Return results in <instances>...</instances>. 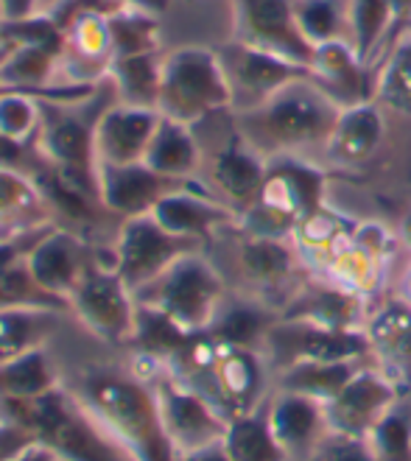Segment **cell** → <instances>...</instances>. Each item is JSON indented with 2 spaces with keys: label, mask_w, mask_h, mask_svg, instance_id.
Returning a JSON list of instances; mask_svg holds the SVG:
<instances>
[{
  "label": "cell",
  "mask_w": 411,
  "mask_h": 461,
  "mask_svg": "<svg viewBox=\"0 0 411 461\" xmlns=\"http://www.w3.org/2000/svg\"><path fill=\"white\" fill-rule=\"evenodd\" d=\"M269 171V157H263L255 146L243 140V134L235 129L233 140H227L215 151L210 162V185L213 196L222 199L227 207H233L241 215L250 210L266 182Z\"/></svg>",
  "instance_id": "17"
},
{
  "label": "cell",
  "mask_w": 411,
  "mask_h": 461,
  "mask_svg": "<svg viewBox=\"0 0 411 461\" xmlns=\"http://www.w3.org/2000/svg\"><path fill=\"white\" fill-rule=\"evenodd\" d=\"M157 110L187 126L233 110V87L215 48L187 45L162 53Z\"/></svg>",
  "instance_id": "5"
},
{
  "label": "cell",
  "mask_w": 411,
  "mask_h": 461,
  "mask_svg": "<svg viewBox=\"0 0 411 461\" xmlns=\"http://www.w3.org/2000/svg\"><path fill=\"white\" fill-rule=\"evenodd\" d=\"M319 422V411L314 409V402L306 397H288L283 400L271 417V437L286 445H306Z\"/></svg>",
  "instance_id": "32"
},
{
  "label": "cell",
  "mask_w": 411,
  "mask_h": 461,
  "mask_svg": "<svg viewBox=\"0 0 411 461\" xmlns=\"http://www.w3.org/2000/svg\"><path fill=\"white\" fill-rule=\"evenodd\" d=\"M241 271L258 285H280L286 283L299 263V249L291 238H269L243 232L238 243Z\"/></svg>",
  "instance_id": "22"
},
{
  "label": "cell",
  "mask_w": 411,
  "mask_h": 461,
  "mask_svg": "<svg viewBox=\"0 0 411 461\" xmlns=\"http://www.w3.org/2000/svg\"><path fill=\"white\" fill-rule=\"evenodd\" d=\"M98 196L104 210L118 212L123 219L132 215H146L154 204L190 182H177L157 171H151L146 162H132V166H96Z\"/></svg>",
  "instance_id": "18"
},
{
  "label": "cell",
  "mask_w": 411,
  "mask_h": 461,
  "mask_svg": "<svg viewBox=\"0 0 411 461\" xmlns=\"http://www.w3.org/2000/svg\"><path fill=\"white\" fill-rule=\"evenodd\" d=\"M378 442L387 461H411L408 422L403 417H387L378 425Z\"/></svg>",
  "instance_id": "38"
},
{
  "label": "cell",
  "mask_w": 411,
  "mask_h": 461,
  "mask_svg": "<svg viewBox=\"0 0 411 461\" xmlns=\"http://www.w3.org/2000/svg\"><path fill=\"white\" fill-rule=\"evenodd\" d=\"M34 447H40V439L34 433L4 414V420H0V461H9V458L20 456L25 450H34Z\"/></svg>",
  "instance_id": "39"
},
{
  "label": "cell",
  "mask_w": 411,
  "mask_h": 461,
  "mask_svg": "<svg viewBox=\"0 0 411 461\" xmlns=\"http://www.w3.org/2000/svg\"><path fill=\"white\" fill-rule=\"evenodd\" d=\"M0 42H9L0 59V90L48 93L53 73L59 70L65 34L50 14H32L25 20L0 23Z\"/></svg>",
  "instance_id": "7"
},
{
  "label": "cell",
  "mask_w": 411,
  "mask_h": 461,
  "mask_svg": "<svg viewBox=\"0 0 411 461\" xmlns=\"http://www.w3.org/2000/svg\"><path fill=\"white\" fill-rule=\"evenodd\" d=\"M160 73H162V53H134V57H118L109 65L106 76L113 78V87L121 104L146 106L157 110L160 101ZM160 113V110H157Z\"/></svg>",
  "instance_id": "25"
},
{
  "label": "cell",
  "mask_w": 411,
  "mask_h": 461,
  "mask_svg": "<svg viewBox=\"0 0 411 461\" xmlns=\"http://www.w3.org/2000/svg\"><path fill=\"white\" fill-rule=\"evenodd\" d=\"M342 106L324 95L314 81L297 78L255 110L238 113V131L263 157L299 154L306 149H327Z\"/></svg>",
  "instance_id": "2"
},
{
  "label": "cell",
  "mask_w": 411,
  "mask_h": 461,
  "mask_svg": "<svg viewBox=\"0 0 411 461\" xmlns=\"http://www.w3.org/2000/svg\"><path fill=\"white\" fill-rule=\"evenodd\" d=\"M294 386L308 389V392H333L339 394L347 384H350V366L344 361H333V364H322V361H308L306 366H299L291 375Z\"/></svg>",
  "instance_id": "37"
},
{
  "label": "cell",
  "mask_w": 411,
  "mask_h": 461,
  "mask_svg": "<svg viewBox=\"0 0 411 461\" xmlns=\"http://www.w3.org/2000/svg\"><path fill=\"white\" fill-rule=\"evenodd\" d=\"M0 420H4V405H0Z\"/></svg>",
  "instance_id": "48"
},
{
  "label": "cell",
  "mask_w": 411,
  "mask_h": 461,
  "mask_svg": "<svg viewBox=\"0 0 411 461\" xmlns=\"http://www.w3.org/2000/svg\"><path fill=\"white\" fill-rule=\"evenodd\" d=\"M389 0H347V40L359 59L378 70L389 40Z\"/></svg>",
  "instance_id": "26"
},
{
  "label": "cell",
  "mask_w": 411,
  "mask_h": 461,
  "mask_svg": "<svg viewBox=\"0 0 411 461\" xmlns=\"http://www.w3.org/2000/svg\"><path fill=\"white\" fill-rule=\"evenodd\" d=\"M0 405L9 420L34 433L40 447L62 461H137L134 453L115 433H109L68 386Z\"/></svg>",
  "instance_id": "3"
},
{
  "label": "cell",
  "mask_w": 411,
  "mask_h": 461,
  "mask_svg": "<svg viewBox=\"0 0 411 461\" xmlns=\"http://www.w3.org/2000/svg\"><path fill=\"white\" fill-rule=\"evenodd\" d=\"M25 157H29V143H17V140L4 138V134H0V168L20 171V174H29L32 176L34 168H29Z\"/></svg>",
  "instance_id": "40"
},
{
  "label": "cell",
  "mask_w": 411,
  "mask_h": 461,
  "mask_svg": "<svg viewBox=\"0 0 411 461\" xmlns=\"http://www.w3.org/2000/svg\"><path fill=\"white\" fill-rule=\"evenodd\" d=\"M202 240L174 235L162 227L151 212L132 215L123 219L115 240V271L123 277V283L134 291L149 285L154 277H160L171 263H177L182 255L199 252Z\"/></svg>",
  "instance_id": "8"
},
{
  "label": "cell",
  "mask_w": 411,
  "mask_h": 461,
  "mask_svg": "<svg viewBox=\"0 0 411 461\" xmlns=\"http://www.w3.org/2000/svg\"><path fill=\"white\" fill-rule=\"evenodd\" d=\"M48 461H62V458H57V456H50V458H48Z\"/></svg>",
  "instance_id": "47"
},
{
  "label": "cell",
  "mask_w": 411,
  "mask_h": 461,
  "mask_svg": "<svg viewBox=\"0 0 411 461\" xmlns=\"http://www.w3.org/2000/svg\"><path fill=\"white\" fill-rule=\"evenodd\" d=\"M322 210L324 174L299 154H278L269 157L263 191L238 224L252 235L294 238V232Z\"/></svg>",
  "instance_id": "4"
},
{
  "label": "cell",
  "mask_w": 411,
  "mask_h": 461,
  "mask_svg": "<svg viewBox=\"0 0 411 461\" xmlns=\"http://www.w3.org/2000/svg\"><path fill=\"white\" fill-rule=\"evenodd\" d=\"M48 202L29 174L0 168V227L29 232L48 227Z\"/></svg>",
  "instance_id": "24"
},
{
  "label": "cell",
  "mask_w": 411,
  "mask_h": 461,
  "mask_svg": "<svg viewBox=\"0 0 411 461\" xmlns=\"http://www.w3.org/2000/svg\"><path fill=\"white\" fill-rule=\"evenodd\" d=\"M327 461H370V456L359 447V445H336L331 453H327Z\"/></svg>",
  "instance_id": "44"
},
{
  "label": "cell",
  "mask_w": 411,
  "mask_h": 461,
  "mask_svg": "<svg viewBox=\"0 0 411 461\" xmlns=\"http://www.w3.org/2000/svg\"><path fill=\"white\" fill-rule=\"evenodd\" d=\"M40 101L29 93L0 90V134L17 143H37Z\"/></svg>",
  "instance_id": "31"
},
{
  "label": "cell",
  "mask_w": 411,
  "mask_h": 461,
  "mask_svg": "<svg viewBox=\"0 0 411 461\" xmlns=\"http://www.w3.org/2000/svg\"><path fill=\"white\" fill-rule=\"evenodd\" d=\"M308 78L324 95H331L342 110L364 101H375L378 70L359 59V53H355L347 37L314 48Z\"/></svg>",
  "instance_id": "16"
},
{
  "label": "cell",
  "mask_w": 411,
  "mask_h": 461,
  "mask_svg": "<svg viewBox=\"0 0 411 461\" xmlns=\"http://www.w3.org/2000/svg\"><path fill=\"white\" fill-rule=\"evenodd\" d=\"M62 311L12 305L0 308V361L17 358L23 352L48 347V339L59 330Z\"/></svg>",
  "instance_id": "23"
},
{
  "label": "cell",
  "mask_w": 411,
  "mask_h": 461,
  "mask_svg": "<svg viewBox=\"0 0 411 461\" xmlns=\"http://www.w3.org/2000/svg\"><path fill=\"white\" fill-rule=\"evenodd\" d=\"M34 283L57 300H70L73 291L87 277V271L96 266L90 258L87 240L73 230L50 227L25 255ZM70 308V305H68Z\"/></svg>",
  "instance_id": "13"
},
{
  "label": "cell",
  "mask_w": 411,
  "mask_h": 461,
  "mask_svg": "<svg viewBox=\"0 0 411 461\" xmlns=\"http://www.w3.org/2000/svg\"><path fill=\"white\" fill-rule=\"evenodd\" d=\"M0 23H4V14H0Z\"/></svg>",
  "instance_id": "49"
},
{
  "label": "cell",
  "mask_w": 411,
  "mask_h": 461,
  "mask_svg": "<svg viewBox=\"0 0 411 461\" xmlns=\"http://www.w3.org/2000/svg\"><path fill=\"white\" fill-rule=\"evenodd\" d=\"M106 4H113L115 9H121V6L143 9V12H151V14H162L169 9V0H106Z\"/></svg>",
  "instance_id": "43"
},
{
  "label": "cell",
  "mask_w": 411,
  "mask_h": 461,
  "mask_svg": "<svg viewBox=\"0 0 411 461\" xmlns=\"http://www.w3.org/2000/svg\"><path fill=\"white\" fill-rule=\"evenodd\" d=\"M57 386V369H53L48 347L0 361V402L32 400Z\"/></svg>",
  "instance_id": "27"
},
{
  "label": "cell",
  "mask_w": 411,
  "mask_h": 461,
  "mask_svg": "<svg viewBox=\"0 0 411 461\" xmlns=\"http://www.w3.org/2000/svg\"><path fill=\"white\" fill-rule=\"evenodd\" d=\"M294 14L314 48L347 37V0H294Z\"/></svg>",
  "instance_id": "30"
},
{
  "label": "cell",
  "mask_w": 411,
  "mask_h": 461,
  "mask_svg": "<svg viewBox=\"0 0 411 461\" xmlns=\"http://www.w3.org/2000/svg\"><path fill=\"white\" fill-rule=\"evenodd\" d=\"M151 392L174 453L182 450L187 456L222 439V422L205 397L179 386L177 381H160Z\"/></svg>",
  "instance_id": "14"
},
{
  "label": "cell",
  "mask_w": 411,
  "mask_h": 461,
  "mask_svg": "<svg viewBox=\"0 0 411 461\" xmlns=\"http://www.w3.org/2000/svg\"><path fill=\"white\" fill-rule=\"evenodd\" d=\"M375 101L411 115V37H403L378 65Z\"/></svg>",
  "instance_id": "29"
},
{
  "label": "cell",
  "mask_w": 411,
  "mask_h": 461,
  "mask_svg": "<svg viewBox=\"0 0 411 461\" xmlns=\"http://www.w3.org/2000/svg\"><path fill=\"white\" fill-rule=\"evenodd\" d=\"M215 53L227 73V81L233 87V106L238 113L255 110L278 90L288 87L291 81L308 76V68L238 40L218 45Z\"/></svg>",
  "instance_id": "10"
},
{
  "label": "cell",
  "mask_w": 411,
  "mask_h": 461,
  "mask_svg": "<svg viewBox=\"0 0 411 461\" xmlns=\"http://www.w3.org/2000/svg\"><path fill=\"white\" fill-rule=\"evenodd\" d=\"M81 95H68L62 101H40V131L37 143L40 154L70 171H85L96 174V149H93V134H96V118H81L85 113H73L70 101Z\"/></svg>",
  "instance_id": "12"
},
{
  "label": "cell",
  "mask_w": 411,
  "mask_h": 461,
  "mask_svg": "<svg viewBox=\"0 0 411 461\" xmlns=\"http://www.w3.org/2000/svg\"><path fill=\"white\" fill-rule=\"evenodd\" d=\"M224 280L215 266L202 255L190 252L171 263L160 277L134 291V303L169 316L185 333H196L213 324L222 305Z\"/></svg>",
  "instance_id": "6"
},
{
  "label": "cell",
  "mask_w": 411,
  "mask_h": 461,
  "mask_svg": "<svg viewBox=\"0 0 411 461\" xmlns=\"http://www.w3.org/2000/svg\"><path fill=\"white\" fill-rule=\"evenodd\" d=\"M260 324L263 319L252 308H230L213 319V339L230 347H243L260 333Z\"/></svg>",
  "instance_id": "36"
},
{
  "label": "cell",
  "mask_w": 411,
  "mask_h": 461,
  "mask_svg": "<svg viewBox=\"0 0 411 461\" xmlns=\"http://www.w3.org/2000/svg\"><path fill=\"white\" fill-rule=\"evenodd\" d=\"M389 12H392V25H389V40H387L383 57L406 37V25H411V0H389Z\"/></svg>",
  "instance_id": "41"
},
{
  "label": "cell",
  "mask_w": 411,
  "mask_h": 461,
  "mask_svg": "<svg viewBox=\"0 0 411 461\" xmlns=\"http://www.w3.org/2000/svg\"><path fill=\"white\" fill-rule=\"evenodd\" d=\"M68 389L109 433H115L137 461H177L157 411L154 392L141 377H129L115 369H90L76 375Z\"/></svg>",
  "instance_id": "1"
},
{
  "label": "cell",
  "mask_w": 411,
  "mask_h": 461,
  "mask_svg": "<svg viewBox=\"0 0 411 461\" xmlns=\"http://www.w3.org/2000/svg\"><path fill=\"white\" fill-rule=\"evenodd\" d=\"M160 118L162 115L157 110L115 101L96 121V166H132V162H143L149 143L160 126Z\"/></svg>",
  "instance_id": "15"
},
{
  "label": "cell",
  "mask_w": 411,
  "mask_h": 461,
  "mask_svg": "<svg viewBox=\"0 0 411 461\" xmlns=\"http://www.w3.org/2000/svg\"><path fill=\"white\" fill-rule=\"evenodd\" d=\"M224 447L233 461H280L271 430L258 420H238L227 430Z\"/></svg>",
  "instance_id": "33"
},
{
  "label": "cell",
  "mask_w": 411,
  "mask_h": 461,
  "mask_svg": "<svg viewBox=\"0 0 411 461\" xmlns=\"http://www.w3.org/2000/svg\"><path fill=\"white\" fill-rule=\"evenodd\" d=\"M400 238H403V243L411 249V212L406 215V219L400 221Z\"/></svg>",
  "instance_id": "46"
},
{
  "label": "cell",
  "mask_w": 411,
  "mask_h": 461,
  "mask_svg": "<svg viewBox=\"0 0 411 461\" xmlns=\"http://www.w3.org/2000/svg\"><path fill=\"white\" fill-rule=\"evenodd\" d=\"M387 392L383 386H378L370 377H361V381H350L336 400V414L339 422H344L347 428H361L375 411L378 405L387 402Z\"/></svg>",
  "instance_id": "34"
},
{
  "label": "cell",
  "mask_w": 411,
  "mask_h": 461,
  "mask_svg": "<svg viewBox=\"0 0 411 461\" xmlns=\"http://www.w3.org/2000/svg\"><path fill=\"white\" fill-rule=\"evenodd\" d=\"M70 311L85 324V330L106 344L121 347L134 339L137 303L123 277L106 266H93L81 285L68 300Z\"/></svg>",
  "instance_id": "9"
},
{
  "label": "cell",
  "mask_w": 411,
  "mask_h": 461,
  "mask_svg": "<svg viewBox=\"0 0 411 461\" xmlns=\"http://www.w3.org/2000/svg\"><path fill=\"white\" fill-rule=\"evenodd\" d=\"M154 219L174 235L207 240L213 232L238 224V212L227 207L222 199L213 194L194 191L190 185H182L177 191L166 194L151 210Z\"/></svg>",
  "instance_id": "19"
},
{
  "label": "cell",
  "mask_w": 411,
  "mask_h": 461,
  "mask_svg": "<svg viewBox=\"0 0 411 461\" xmlns=\"http://www.w3.org/2000/svg\"><path fill=\"white\" fill-rule=\"evenodd\" d=\"M383 131H387L383 104L364 101L347 106V110H342L324 151L331 154V159L342 162V166H364L380 149Z\"/></svg>",
  "instance_id": "20"
},
{
  "label": "cell",
  "mask_w": 411,
  "mask_h": 461,
  "mask_svg": "<svg viewBox=\"0 0 411 461\" xmlns=\"http://www.w3.org/2000/svg\"><path fill=\"white\" fill-rule=\"evenodd\" d=\"M143 162L169 179L190 182L202 168V149L194 138V126L162 115Z\"/></svg>",
  "instance_id": "21"
},
{
  "label": "cell",
  "mask_w": 411,
  "mask_h": 461,
  "mask_svg": "<svg viewBox=\"0 0 411 461\" xmlns=\"http://www.w3.org/2000/svg\"><path fill=\"white\" fill-rule=\"evenodd\" d=\"M299 347H303V356H308V361L333 364V361H347L352 356H359L364 349V341L359 336L344 333V330L314 328V330L303 333Z\"/></svg>",
  "instance_id": "35"
},
{
  "label": "cell",
  "mask_w": 411,
  "mask_h": 461,
  "mask_svg": "<svg viewBox=\"0 0 411 461\" xmlns=\"http://www.w3.org/2000/svg\"><path fill=\"white\" fill-rule=\"evenodd\" d=\"M0 14L4 20H25L37 14V0H0Z\"/></svg>",
  "instance_id": "42"
},
{
  "label": "cell",
  "mask_w": 411,
  "mask_h": 461,
  "mask_svg": "<svg viewBox=\"0 0 411 461\" xmlns=\"http://www.w3.org/2000/svg\"><path fill=\"white\" fill-rule=\"evenodd\" d=\"M233 40L278 53L308 68L314 45L303 37L294 14V0H233Z\"/></svg>",
  "instance_id": "11"
},
{
  "label": "cell",
  "mask_w": 411,
  "mask_h": 461,
  "mask_svg": "<svg viewBox=\"0 0 411 461\" xmlns=\"http://www.w3.org/2000/svg\"><path fill=\"white\" fill-rule=\"evenodd\" d=\"M182 461H233V458L227 453V447H222L215 442V445H207V447H202L196 453H187Z\"/></svg>",
  "instance_id": "45"
},
{
  "label": "cell",
  "mask_w": 411,
  "mask_h": 461,
  "mask_svg": "<svg viewBox=\"0 0 411 461\" xmlns=\"http://www.w3.org/2000/svg\"><path fill=\"white\" fill-rule=\"evenodd\" d=\"M109 42H113V59L134 57V53L160 50V25L157 14L143 9H109L106 12Z\"/></svg>",
  "instance_id": "28"
}]
</instances>
